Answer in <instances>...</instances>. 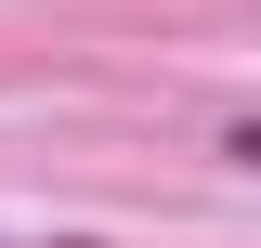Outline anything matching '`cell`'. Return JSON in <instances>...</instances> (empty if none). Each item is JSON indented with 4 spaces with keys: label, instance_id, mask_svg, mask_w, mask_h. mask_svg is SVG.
<instances>
[{
    "label": "cell",
    "instance_id": "obj_1",
    "mask_svg": "<svg viewBox=\"0 0 261 248\" xmlns=\"http://www.w3.org/2000/svg\"><path fill=\"white\" fill-rule=\"evenodd\" d=\"M0 248H118V235H0Z\"/></svg>",
    "mask_w": 261,
    "mask_h": 248
}]
</instances>
